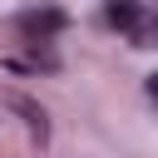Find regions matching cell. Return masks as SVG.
<instances>
[{
  "label": "cell",
  "instance_id": "2",
  "mask_svg": "<svg viewBox=\"0 0 158 158\" xmlns=\"http://www.w3.org/2000/svg\"><path fill=\"white\" fill-rule=\"evenodd\" d=\"M5 104H10V109H20V114L30 118V128H35L40 138H44V109H40V104H30L25 94H5Z\"/></svg>",
  "mask_w": 158,
  "mask_h": 158
},
{
  "label": "cell",
  "instance_id": "1",
  "mask_svg": "<svg viewBox=\"0 0 158 158\" xmlns=\"http://www.w3.org/2000/svg\"><path fill=\"white\" fill-rule=\"evenodd\" d=\"M20 30L25 35H54V30H64V15L59 10H25L20 15Z\"/></svg>",
  "mask_w": 158,
  "mask_h": 158
},
{
  "label": "cell",
  "instance_id": "4",
  "mask_svg": "<svg viewBox=\"0 0 158 158\" xmlns=\"http://www.w3.org/2000/svg\"><path fill=\"white\" fill-rule=\"evenodd\" d=\"M128 30H133V40H138V44H158V25H148L143 15H138V20L128 25Z\"/></svg>",
  "mask_w": 158,
  "mask_h": 158
},
{
  "label": "cell",
  "instance_id": "3",
  "mask_svg": "<svg viewBox=\"0 0 158 158\" xmlns=\"http://www.w3.org/2000/svg\"><path fill=\"white\" fill-rule=\"evenodd\" d=\"M109 20H114V25H123V30H128V25H133V20H138V10H133V5H128V0H114V5H109Z\"/></svg>",
  "mask_w": 158,
  "mask_h": 158
},
{
  "label": "cell",
  "instance_id": "5",
  "mask_svg": "<svg viewBox=\"0 0 158 158\" xmlns=\"http://www.w3.org/2000/svg\"><path fill=\"white\" fill-rule=\"evenodd\" d=\"M148 94H153V99H158V74H148Z\"/></svg>",
  "mask_w": 158,
  "mask_h": 158
}]
</instances>
